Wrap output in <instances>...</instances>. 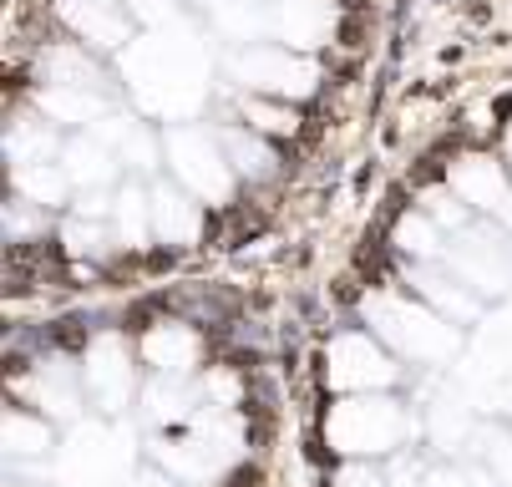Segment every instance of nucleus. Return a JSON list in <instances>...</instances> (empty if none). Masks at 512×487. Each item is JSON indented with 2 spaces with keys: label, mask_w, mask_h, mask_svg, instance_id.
<instances>
[{
  "label": "nucleus",
  "mask_w": 512,
  "mask_h": 487,
  "mask_svg": "<svg viewBox=\"0 0 512 487\" xmlns=\"http://www.w3.org/2000/svg\"><path fill=\"white\" fill-rule=\"evenodd\" d=\"M168 153H173V173H178L198 198H229L234 173H229L224 153H218L203 132H188V127L168 132Z\"/></svg>",
  "instance_id": "obj_1"
},
{
  "label": "nucleus",
  "mask_w": 512,
  "mask_h": 487,
  "mask_svg": "<svg viewBox=\"0 0 512 487\" xmlns=\"http://www.w3.org/2000/svg\"><path fill=\"white\" fill-rule=\"evenodd\" d=\"M239 77L249 87H264L274 97H305L315 92V66L300 61V56H289V51H269V46H254L239 56Z\"/></svg>",
  "instance_id": "obj_2"
},
{
  "label": "nucleus",
  "mask_w": 512,
  "mask_h": 487,
  "mask_svg": "<svg viewBox=\"0 0 512 487\" xmlns=\"http://www.w3.org/2000/svg\"><path fill=\"white\" fill-rule=\"evenodd\" d=\"M153 229L168 239V244H188L198 234V203H188L178 188L158 183L153 188Z\"/></svg>",
  "instance_id": "obj_3"
},
{
  "label": "nucleus",
  "mask_w": 512,
  "mask_h": 487,
  "mask_svg": "<svg viewBox=\"0 0 512 487\" xmlns=\"http://www.w3.org/2000/svg\"><path fill=\"white\" fill-rule=\"evenodd\" d=\"M330 21H335L330 0H284V6H279V31L295 46H320Z\"/></svg>",
  "instance_id": "obj_4"
},
{
  "label": "nucleus",
  "mask_w": 512,
  "mask_h": 487,
  "mask_svg": "<svg viewBox=\"0 0 512 487\" xmlns=\"http://www.w3.org/2000/svg\"><path fill=\"white\" fill-rule=\"evenodd\" d=\"M61 168H66L71 183H82V188H102V183H112V173H117L112 153L102 148V137H82V143H71Z\"/></svg>",
  "instance_id": "obj_5"
},
{
  "label": "nucleus",
  "mask_w": 512,
  "mask_h": 487,
  "mask_svg": "<svg viewBox=\"0 0 512 487\" xmlns=\"http://www.w3.org/2000/svg\"><path fill=\"white\" fill-rule=\"evenodd\" d=\"M61 11L66 21L87 31V36H102V46H112L117 36V11H112V0H61Z\"/></svg>",
  "instance_id": "obj_6"
},
{
  "label": "nucleus",
  "mask_w": 512,
  "mask_h": 487,
  "mask_svg": "<svg viewBox=\"0 0 512 487\" xmlns=\"http://www.w3.org/2000/svg\"><path fill=\"white\" fill-rule=\"evenodd\" d=\"M148 224H153V193H142V188H122V198H117V229H122V239L137 249L142 239H148Z\"/></svg>",
  "instance_id": "obj_7"
},
{
  "label": "nucleus",
  "mask_w": 512,
  "mask_h": 487,
  "mask_svg": "<svg viewBox=\"0 0 512 487\" xmlns=\"http://www.w3.org/2000/svg\"><path fill=\"white\" fill-rule=\"evenodd\" d=\"M66 168H46V163H26L16 168V188L26 193V203H61L66 193Z\"/></svg>",
  "instance_id": "obj_8"
},
{
  "label": "nucleus",
  "mask_w": 512,
  "mask_h": 487,
  "mask_svg": "<svg viewBox=\"0 0 512 487\" xmlns=\"http://www.w3.org/2000/svg\"><path fill=\"white\" fill-rule=\"evenodd\" d=\"M457 193H462V198H472V203H487V208H502V203H507L502 178H497L482 158H472V163L457 173Z\"/></svg>",
  "instance_id": "obj_9"
},
{
  "label": "nucleus",
  "mask_w": 512,
  "mask_h": 487,
  "mask_svg": "<svg viewBox=\"0 0 512 487\" xmlns=\"http://www.w3.org/2000/svg\"><path fill=\"white\" fill-rule=\"evenodd\" d=\"M224 148H229L234 168H239V173H249V178H264V173L274 168V158L254 143V137H244V132H229V137H224Z\"/></svg>",
  "instance_id": "obj_10"
},
{
  "label": "nucleus",
  "mask_w": 512,
  "mask_h": 487,
  "mask_svg": "<svg viewBox=\"0 0 512 487\" xmlns=\"http://www.w3.org/2000/svg\"><path fill=\"white\" fill-rule=\"evenodd\" d=\"M244 117L254 122V127H264V132H295V112H284V107H269V102H259V97H249L244 102Z\"/></svg>",
  "instance_id": "obj_11"
},
{
  "label": "nucleus",
  "mask_w": 512,
  "mask_h": 487,
  "mask_svg": "<svg viewBox=\"0 0 512 487\" xmlns=\"http://www.w3.org/2000/svg\"><path fill=\"white\" fill-rule=\"evenodd\" d=\"M66 239H71V249H87V254H97V249H102V234H97L92 224H87V229H82V224H71V229H66Z\"/></svg>",
  "instance_id": "obj_12"
}]
</instances>
